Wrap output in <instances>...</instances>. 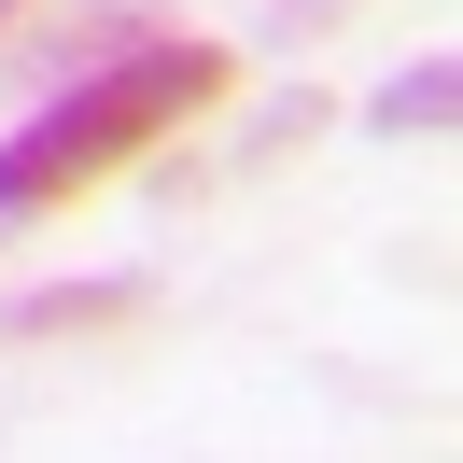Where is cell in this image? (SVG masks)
I'll use <instances>...</instances> for the list:
<instances>
[{
  "label": "cell",
  "instance_id": "cell-3",
  "mask_svg": "<svg viewBox=\"0 0 463 463\" xmlns=\"http://www.w3.org/2000/svg\"><path fill=\"white\" fill-rule=\"evenodd\" d=\"M449 99H463V71H449V57L393 71V85H379V141H435V127H449Z\"/></svg>",
  "mask_w": 463,
  "mask_h": 463
},
{
  "label": "cell",
  "instance_id": "cell-1",
  "mask_svg": "<svg viewBox=\"0 0 463 463\" xmlns=\"http://www.w3.org/2000/svg\"><path fill=\"white\" fill-rule=\"evenodd\" d=\"M211 99H225V57H211V43H155V29H127V43H113V57H99L43 127H14V141H0V225H14V211L85 197L99 169H127L155 127L211 113Z\"/></svg>",
  "mask_w": 463,
  "mask_h": 463
},
{
  "label": "cell",
  "instance_id": "cell-2",
  "mask_svg": "<svg viewBox=\"0 0 463 463\" xmlns=\"http://www.w3.org/2000/svg\"><path fill=\"white\" fill-rule=\"evenodd\" d=\"M127 309H141V281H57L29 309H0V337H71V323H127Z\"/></svg>",
  "mask_w": 463,
  "mask_h": 463
},
{
  "label": "cell",
  "instance_id": "cell-4",
  "mask_svg": "<svg viewBox=\"0 0 463 463\" xmlns=\"http://www.w3.org/2000/svg\"><path fill=\"white\" fill-rule=\"evenodd\" d=\"M0 14H29V0H0Z\"/></svg>",
  "mask_w": 463,
  "mask_h": 463
}]
</instances>
